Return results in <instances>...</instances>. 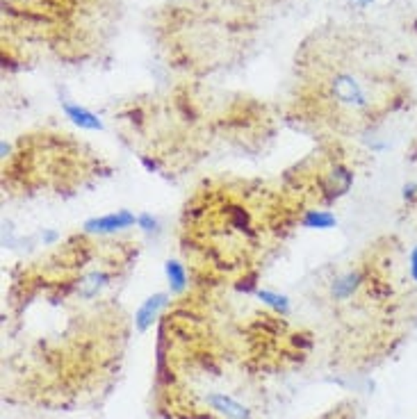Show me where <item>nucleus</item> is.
I'll return each mask as SVG.
<instances>
[{
    "label": "nucleus",
    "instance_id": "nucleus-1",
    "mask_svg": "<svg viewBox=\"0 0 417 419\" xmlns=\"http://www.w3.org/2000/svg\"><path fill=\"white\" fill-rule=\"evenodd\" d=\"M329 94L333 98V103H338L340 108L363 114L372 108V96H369V89L365 87V83L356 73L349 71H340L331 78L329 83Z\"/></svg>",
    "mask_w": 417,
    "mask_h": 419
},
{
    "label": "nucleus",
    "instance_id": "nucleus-2",
    "mask_svg": "<svg viewBox=\"0 0 417 419\" xmlns=\"http://www.w3.org/2000/svg\"><path fill=\"white\" fill-rule=\"evenodd\" d=\"M135 226H137V214L133 212V210H114V212L87 219L83 224V230L87 232V235L110 237V235H117V232L130 230Z\"/></svg>",
    "mask_w": 417,
    "mask_h": 419
},
{
    "label": "nucleus",
    "instance_id": "nucleus-3",
    "mask_svg": "<svg viewBox=\"0 0 417 419\" xmlns=\"http://www.w3.org/2000/svg\"><path fill=\"white\" fill-rule=\"evenodd\" d=\"M171 304V294L169 292H155L142 301V306L135 312V331L137 333H148L153 329V324L158 321V317L167 310V306Z\"/></svg>",
    "mask_w": 417,
    "mask_h": 419
},
{
    "label": "nucleus",
    "instance_id": "nucleus-4",
    "mask_svg": "<svg viewBox=\"0 0 417 419\" xmlns=\"http://www.w3.org/2000/svg\"><path fill=\"white\" fill-rule=\"evenodd\" d=\"M365 283V271L363 269H349V271H342L340 276L333 278L331 283V299L338 301V304H344V301H349L358 289L363 287Z\"/></svg>",
    "mask_w": 417,
    "mask_h": 419
},
{
    "label": "nucleus",
    "instance_id": "nucleus-5",
    "mask_svg": "<svg viewBox=\"0 0 417 419\" xmlns=\"http://www.w3.org/2000/svg\"><path fill=\"white\" fill-rule=\"evenodd\" d=\"M62 112L66 114V119H68V121L80 128V130L101 133L103 128H105V123H103V119H101V116H98L96 112L87 110L85 105H80V103L64 100V103H62Z\"/></svg>",
    "mask_w": 417,
    "mask_h": 419
},
{
    "label": "nucleus",
    "instance_id": "nucleus-6",
    "mask_svg": "<svg viewBox=\"0 0 417 419\" xmlns=\"http://www.w3.org/2000/svg\"><path fill=\"white\" fill-rule=\"evenodd\" d=\"M205 403L210 405V408L222 415L226 419H251V408L244 403H240L237 399L228 397L224 392H212V394H205Z\"/></svg>",
    "mask_w": 417,
    "mask_h": 419
},
{
    "label": "nucleus",
    "instance_id": "nucleus-7",
    "mask_svg": "<svg viewBox=\"0 0 417 419\" xmlns=\"http://www.w3.org/2000/svg\"><path fill=\"white\" fill-rule=\"evenodd\" d=\"M165 278H167V287H169V294H185L190 287V274H187V267H185L180 260H173L169 258L165 262Z\"/></svg>",
    "mask_w": 417,
    "mask_h": 419
},
{
    "label": "nucleus",
    "instance_id": "nucleus-8",
    "mask_svg": "<svg viewBox=\"0 0 417 419\" xmlns=\"http://www.w3.org/2000/svg\"><path fill=\"white\" fill-rule=\"evenodd\" d=\"M112 281V276L108 271H101V269H94L85 274L83 278L78 281V296L80 299H96L103 289H105Z\"/></svg>",
    "mask_w": 417,
    "mask_h": 419
},
{
    "label": "nucleus",
    "instance_id": "nucleus-9",
    "mask_svg": "<svg viewBox=\"0 0 417 419\" xmlns=\"http://www.w3.org/2000/svg\"><path fill=\"white\" fill-rule=\"evenodd\" d=\"M299 224L308 230H333L335 226H338V217H335L331 210L310 207L299 217Z\"/></svg>",
    "mask_w": 417,
    "mask_h": 419
},
{
    "label": "nucleus",
    "instance_id": "nucleus-10",
    "mask_svg": "<svg viewBox=\"0 0 417 419\" xmlns=\"http://www.w3.org/2000/svg\"><path fill=\"white\" fill-rule=\"evenodd\" d=\"M329 185H326V192H333V199H338V196H344L346 192L351 190L354 185V171L344 165H335L333 171L326 176Z\"/></svg>",
    "mask_w": 417,
    "mask_h": 419
},
{
    "label": "nucleus",
    "instance_id": "nucleus-11",
    "mask_svg": "<svg viewBox=\"0 0 417 419\" xmlns=\"http://www.w3.org/2000/svg\"><path fill=\"white\" fill-rule=\"evenodd\" d=\"M256 299L260 301L262 306L272 308L276 314H289V310H292V304H289V299L285 294H278V292H272V289H256Z\"/></svg>",
    "mask_w": 417,
    "mask_h": 419
},
{
    "label": "nucleus",
    "instance_id": "nucleus-12",
    "mask_svg": "<svg viewBox=\"0 0 417 419\" xmlns=\"http://www.w3.org/2000/svg\"><path fill=\"white\" fill-rule=\"evenodd\" d=\"M137 228L146 235H158L160 232V219L153 212H139L137 214Z\"/></svg>",
    "mask_w": 417,
    "mask_h": 419
},
{
    "label": "nucleus",
    "instance_id": "nucleus-13",
    "mask_svg": "<svg viewBox=\"0 0 417 419\" xmlns=\"http://www.w3.org/2000/svg\"><path fill=\"white\" fill-rule=\"evenodd\" d=\"M408 274L413 278V283H417V244L408 253Z\"/></svg>",
    "mask_w": 417,
    "mask_h": 419
},
{
    "label": "nucleus",
    "instance_id": "nucleus-14",
    "mask_svg": "<svg viewBox=\"0 0 417 419\" xmlns=\"http://www.w3.org/2000/svg\"><path fill=\"white\" fill-rule=\"evenodd\" d=\"M57 239H60V232H57V230H53V228H43L41 230V242L43 244H48V247H51V244H55Z\"/></svg>",
    "mask_w": 417,
    "mask_h": 419
},
{
    "label": "nucleus",
    "instance_id": "nucleus-15",
    "mask_svg": "<svg viewBox=\"0 0 417 419\" xmlns=\"http://www.w3.org/2000/svg\"><path fill=\"white\" fill-rule=\"evenodd\" d=\"M351 3L358 7V9H367L369 5H374L376 3V0H351Z\"/></svg>",
    "mask_w": 417,
    "mask_h": 419
}]
</instances>
